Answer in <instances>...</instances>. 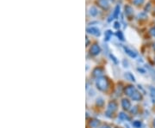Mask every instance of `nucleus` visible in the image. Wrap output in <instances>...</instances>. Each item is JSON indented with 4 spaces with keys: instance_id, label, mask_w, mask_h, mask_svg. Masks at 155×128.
I'll return each instance as SVG.
<instances>
[{
    "instance_id": "1",
    "label": "nucleus",
    "mask_w": 155,
    "mask_h": 128,
    "mask_svg": "<svg viewBox=\"0 0 155 128\" xmlns=\"http://www.w3.org/2000/svg\"><path fill=\"white\" fill-rule=\"evenodd\" d=\"M96 88L101 91H105L108 90V82L107 80V78L104 77H98L96 81Z\"/></svg>"
},
{
    "instance_id": "2",
    "label": "nucleus",
    "mask_w": 155,
    "mask_h": 128,
    "mask_svg": "<svg viewBox=\"0 0 155 128\" xmlns=\"http://www.w3.org/2000/svg\"><path fill=\"white\" fill-rule=\"evenodd\" d=\"M116 109H117V103L116 102H110L108 105L107 110H106V116L112 117V115L116 111Z\"/></svg>"
},
{
    "instance_id": "3",
    "label": "nucleus",
    "mask_w": 155,
    "mask_h": 128,
    "mask_svg": "<svg viewBox=\"0 0 155 128\" xmlns=\"http://www.w3.org/2000/svg\"><path fill=\"white\" fill-rule=\"evenodd\" d=\"M101 53V47L98 44H94L90 48V53L92 56H96Z\"/></svg>"
},
{
    "instance_id": "4",
    "label": "nucleus",
    "mask_w": 155,
    "mask_h": 128,
    "mask_svg": "<svg viewBox=\"0 0 155 128\" xmlns=\"http://www.w3.org/2000/svg\"><path fill=\"white\" fill-rule=\"evenodd\" d=\"M87 33L90 34H92V35L95 36H100L101 35V31L98 28H96V27H90L86 29Z\"/></svg>"
},
{
    "instance_id": "5",
    "label": "nucleus",
    "mask_w": 155,
    "mask_h": 128,
    "mask_svg": "<svg viewBox=\"0 0 155 128\" xmlns=\"http://www.w3.org/2000/svg\"><path fill=\"white\" fill-rule=\"evenodd\" d=\"M96 3H98V6L102 8V9L107 10L108 8H110V3H108V0H98Z\"/></svg>"
},
{
    "instance_id": "6",
    "label": "nucleus",
    "mask_w": 155,
    "mask_h": 128,
    "mask_svg": "<svg viewBox=\"0 0 155 128\" xmlns=\"http://www.w3.org/2000/svg\"><path fill=\"white\" fill-rule=\"evenodd\" d=\"M135 91H136V89H135L134 86H133V85H128V87H126L124 92H125V95H127L128 96H130L131 97Z\"/></svg>"
},
{
    "instance_id": "7",
    "label": "nucleus",
    "mask_w": 155,
    "mask_h": 128,
    "mask_svg": "<svg viewBox=\"0 0 155 128\" xmlns=\"http://www.w3.org/2000/svg\"><path fill=\"white\" fill-rule=\"evenodd\" d=\"M123 49H124V51H125V53L128 54V55L129 56V57H131V58H136V56H137V53H135L134 51H133L132 49H130L129 47H128V46H123Z\"/></svg>"
},
{
    "instance_id": "8",
    "label": "nucleus",
    "mask_w": 155,
    "mask_h": 128,
    "mask_svg": "<svg viewBox=\"0 0 155 128\" xmlns=\"http://www.w3.org/2000/svg\"><path fill=\"white\" fill-rule=\"evenodd\" d=\"M122 108L124 110H129L131 108V103L130 102H129V100H128V99L124 98L122 100Z\"/></svg>"
},
{
    "instance_id": "9",
    "label": "nucleus",
    "mask_w": 155,
    "mask_h": 128,
    "mask_svg": "<svg viewBox=\"0 0 155 128\" xmlns=\"http://www.w3.org/2000/svg\"><path fill=\"white\" fill-rule=\"evenodd\" d=\"M131 99L133 101H135V102H139V101H141L142 100V96H141V94L138 91H135L134 93L133 94V96H131Z\"/></svg>"
},
{
    "instance_id": "10",
    "label": "nucleus",
    "mask_w": 155,
    "mask_h": 128,
    "mask_svg": "<svg viewBox=\"0 0 155 128\" xmlns=\"http://www.w3.org/2000/svg\"><path fill=\"white\" fill-rule=\"evenodd\" d=\"M102 74H104V71H102L101 68H96V69L93 71V75L96 77H102Z\"/></svg>"
},
{
    "instance_id": "11",
    "label": "nucleus",
    "mask_w": 155,
    "mask_h": 128,
    "mask_svg": "<svg viewBox=\"0 0 155 128\" xmlns=\"http://www.w3.org/2000/svg\"><path fill=\"white\" fill-rule=\"evenodd\" d=\"M124 9H125V14L127 16H130L131 15L134 14L133 8H132L131 6H129V5H126V6L124 7Z\"/></svg>"
},
{
    "instance_id": "12",
    "label": "nucleus",
    "mask_w": 155,
    "mask_h": 128,
    "mask_svg": "<svg viewBox=\"0 0 155 128\" xmlns=\"http://www.w3.org/2000/svg\"><path fill=\"white\" fill-rule=\"evenodd\" d=\"M89 14L90 16H96L98 14V9L95 6H92L89 9Z\"/></svg>"
},
{
    "instance_id": "13",
    "label": "nucleus",
    "mask_w": 155,
    "mask_h": 128,
    "mask_svg": "<svg viewBox=\"0 0 155 128\" xmlns=\"http://www.w3.org/2000/svg\"><path fill=\"white\" fill-rule=\"evenodd\" d=\"M120 9H121V8H120V5H116V8H115V10H114L113 12V17L115 19H117L118 17H119V15H120Z\"/></svg>"
},
{
    "instance_id": "14",
    "label": "nucleus",
    "mask_w": 155,
    "mask_h": 128,
    "mask_svg": "<svg viewBox=\"0 0 155 128\" xmlns=\"http://www.w3.org/2000/svg\"><path fill=\"white\" fill-rule=\"evenodd\" d=\"M112 34H113V32H112V30L108 29V30H106L105 33H104V36H105V38H104V40H106V41H108V40H110V39L111 38Z\"/></svg>"
},
{
    "instance_id": "15",
    "label": "nucleus",
    "mask_w": 155,
    "mask_h": 128,
    "mask_svg": "<svg viewBox=\"0 0 155 128\" xmlns=\"http://www.w3.org/2000/svg\"><path fill=\"white\" fill-rule=\"evenodd\" d=\"M99 124H100V122L99 121H98V120H92V121L90 122V126L92 128H96L99 126Z\"/></svg>"
},
{
    "instance_id": "16",
    "label": "nucleus",
    "mask_w": 155,
    "mask_h": 128,
    "mask_svg": "<svg viewBox=\"0 0 155 128\" xmlns=\"http://www.w3.org/2000/svg\"><path fill=\"white\" fill-rule=\"evenodd\" d=\"M116 37L119 39L120 40H122V41H123V40H124V36H123V34H122V31L118 30L117 32L116 33Z\"/></svg>"
},
{
    "instance_id": "17",
    "label": "nucleus",
    "mask_w": 155,
    "mask_h": 128,
    "mask_svg": "<svg viewBox=\"0 0 155 128\" xmlns=\"http://www.w3.org/2000/svg\"><path fill=\"white\" fill-rule=\"evenodd\" d=\"M145 0H133V3L135 6H140V5L143 4Z\"/></svg>"
},
{
    "instance_id": "18",
    "label": "nucleus",
    "mask_w": 155,
    "mask_h": 128,
    "mask_svg": "<svg viewBox=\"0 0 155 128\" xmlns=\"http://www.w3.org/2000/svg\"><path fill=\"white\" fill-rule=\"evenodd\" d=\"M119 119L122 120V121H126V120H128V117L126 114L124 113H120L119 114Z\"/></svg>"
},
{
    "instance_id": "19",
    "label": "nucleus",
    "mask_w": 155,
    "mask_h": 128,
    "mask_svg": "<svg viewBox=\"0 0 155 128\" xmlns=\"http://www.w3.org/2000/svg\"><path fill=\"white\" fill-rule=\"evenodd\" d=\"M126 77H127L128 78L130 81L135 82V78H134V75L132 74V73H130V72H127V74H126Z\"/></svg>"
},
{
    "instance_id": "20",
    "label": "nucleus",
    "mask_w": 155,
    "mask_h": 128,
    "mask_svg": "<svg viewBox=\"0 0 155 128\" xmlns=\"http://www.w3.org/2000/svg\"><path fill=\"white\" fill-rule=\"evenodd\" d=\"M133 126H134V127L135 128H140V127H141V122H140L139 121H134Z\"/></svg>"
},
{
    "instance_id": "21",
    "label": "nucleus",
    "mask_w": 155,
    "mask_h": 128,
    "mask_svg": "<svg viewBox=\"0 0 155 128\" xmlns=\"http://www.w3.org/2000/svg\"><path fill=\"white\" fill-rule=\"evenodd\" d=\"M104 99L102 98H98V100H96V105L102 106L104 105Z\"/></svg>"
},
{
    "instance_id": "22",
    "label": "nucleus",
    "mask_w": 155,
    "mask_h": 128,
    "mask_svg": "<svg viewBox=\"0 0 155 128\" xmlns=\"http://www.w3.org/2000/svg\"><path fill=\"white\" fill-rule=\"evenodd\" d=\"M110 59H111V60L113 61L115 64H118V60H117V59H116V58L115 57V56L113 55V54H111V53H110Z\"/></svg>"
},
{
    "instance_id": "23",
    "label": "nucleus",
    "mask_w": 155,
    "mask_h": 128,
    "mask_svg": "<svg viewBox=\"0 0 155 128\" xmlns=\"http://www.w3.org/2000/svg\"><path fill=\"white\" fill-rule=\"evenodd\" d=\"M120 27H121V24H120V22H117V21L115 22V23H114V28H116V29H119Z\"/></svg>"
},
{
    "instance_id": "24",
    "label": "nucleus",
    "mask_w": 155,
    "mask_h": 128,
    "mask_svg": "<svg viewBox=\"0 0 155 128\" xmlns=\"http://www.w3.org/2000/svg\"><path fill=\"white\" fill-rule=\"evenodd\" d=\"M150 33H151V34H152V35L155 36V27H154V28H151V29H150Z\"/></svg>"
},
{
    "instance_id": "25",
    "label": "nucleus",
    "mask_w": 155,
    "mask_h": 128,
    "mask_svg": "<svg viewBox=\"0 0 155 128\" xmlns=\"http://www.w3.org/2000/svg\"><path fill=\"white\" fill-rule=\"evenodd\" d=\"M151 8V4L150 3H147V6L145 7V10L146 11H149V9Z\"/></svg>"
},
{
    "instance_id": "26",
    "label": "nucleus",
    "mask_w": 155,
    "mask_h": 128,
    "mask_svg": "<svg viewBox=\"0 0 155 128\" xmlns=\"http://www.w3.org/2000/svg\"><path fill=\"white\" fill-rule=\"evenodd\" d=\"M100 128H111L110 127V126H108V125H104V126H102Z\"/></svg>"
},
{
    "instance_id": "27",
    "label": "nucleus",
    "mask_w": 155,
    "mask_h": 128,
    "mask_svg": "<svg viewBox=\"0 0 155 128\" xmlns=\"http://www.w3.org/2000/svg\"><path fill=\"white\" fill-rule=\"evenodd\" d=\"M152 48H154V52H155V42L154 44H152Z\"/></svg>"
},
{
    "instance_id": "28",
    "label": "nucleus",
    "mask_w": 155,
    "mask_h": 128,
    "mask_svg": "<svg viewBox=\"0 0 155 128\" xmlns=\"http://www.w3.org/2000/svg\"><path fill=\"white\" fill-rule=\"evenodd\" d=\"M154 128H155V120H154Z\"/></svg>"
},
{
    "instance_id": "29",
    "label": "nucleus",
    "mask_w": 155,
    "mask_h": 128,
    "mask_svg": "<svg viewBox=\"0 0 155 128\" xmlns=\"http://www.w3.org/2000/svg\"><path fill=\"white\" fill-rule=\"evenodd\" d=\"M154 14H155V9H154Z\"/></svg>"
},
{
    "instance_id": "30",
    "label": "nucleus",
    "mask_w": 155,
    "mask_h": 128,
    "mask_svg": "<svg viewBox=\"0 0 155 128\" xmlns=\"http://www.w3.org/2000/svg\"><path fill=\"white\" fill-rule=\"evenodd\" d=\"M154 62H155V59H154Z\"/></svg>"
}]
</instances>
